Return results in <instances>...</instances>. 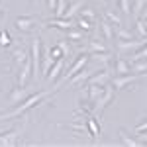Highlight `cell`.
<instances>
[{
	"mask_svg": "<svg viewBox=\"0 0 147 147\" xmlns=\"http://www.w3.org/2000/svg\"><path fill=\"white\" fill-rule=\"evenodd\" d=\"M47 96H49V92H47V90L28 96V98H26L24 102H20V104H18L14 110H10V112H6V114H0V122H2V120H12V118H20L22 114H26L28 110H32L35 104H41V102L45 100Z\"/></svg>",
	"mask_w": 147,
	"mask_h": 147,
	"instance_id": "cell-1",
	"label": "cell"
},
{
	"mask_svg": "<svg viewBox=\"0 0 147 147\" xmlns=\"http://www.w3.org/2000/svg\"><path fill=\"white\" fill-rule=\"evenodd\" d=\"M114 90H116V88H114L112 84H106V86H104V92H102V96L92 104V114H94L96 118H98V116L104 112V108L114 100Z\"/></svg>",
	"mask_w": 147,
	"mask_h": 147,
	"instance_id": "cell-2",
	"label": "cell"
},
{
	"mask_svg": "<svg viewBox=\"0 0 147 147\" xmlns=\"http://www.w3.org/2000/svg\"><path fill=\"white\" fill-rule=\"evenodd\" d=\"M147 43V37H134V39H118L116 41V47H118V51L120 53H136L137 49H141V47Z\"/></svg>",
	"mask_w": 147,
	"mask_h": 147,
	"instance_id": "cell-3",
	"label": "cell"
},
{
	"mask_svg": "<svg viewBox=\"0 0 147 147\" xmlns=\"http://www.w3.org/2000/svg\"><path fill=\"white\" fill-rule=\"evenodd\" d=\"M32 67H34L32 77L37 80L41 75V41H39V37H35L32 41Z\"/></svg>",
	"mask_w": 147,
	"mask_h": 147,
	"instance_id": "cell-4",
	"label": "cell"
},
{
	"mask_svg": "<svg viewBox=\"0 0 147 147\" xmlns=\"http://www.w3.org/2000/svg\"><path fill=\"white\" fill-rule=\"evenodd\" d=\"M143 77V73H127V75H116L112 80H110V84H112L116 90H122V88H125V86H129L131 82H136V80H139Z\"/></svg>",
	"mask_w": 147,
	"mask_h": 147,
	"instance_id": "cell-5",
	"label": "cell"
},
{
	"mask_svg": "<svg viewBox=\"0 0 147 147\" xmlns=\"http://www.w3.org/2000/svg\"><path fill=\"white\" fill-rule=\"evenodd\" d=\"M88 61H90V55H86V53H84V55H79L77 59H75V63L71 65V69H67V73H65V80H69L73 75H77L80 69H84L86 65H88Z\"/></svg>",
	"mask_w": 147,
	"mask_h": 147,
	"instance_id": "cell-6",
	"label": "cell"
},
{
	"mask_svg": "<svg viewBox=\"0 0 147 147\" xmlns=\"http://www.w3.org/2000/svg\"><path fill=\"white\" fill-rule=\"evenodd\" d=\"M94 73H96V69H86L84 67V69H80L77 75H73L67 82L71 84V86H79V84H82V82H88V79H90Z\"/></svg>",
	"mask_w": 147,
	"mask_h": 147,
	"instance_id": "cell-7",
	"label": "cell"
},
{
	"mask_svg": "<svg viewBox=\"0 0 147 147\" xmlns=\"http://www.w3.org/2000/svg\"><path fill=\"white\" fill-rule=\"evenodd\" d=\"M32 73H34V67H32V55H30V59L22 65V71H20V75H18V86H20V88H26V84H28V80L32 77Z\"/></svg>",
	"mask_w": 147,
	"mask_h": 147,
	"instance_id": "cell-8",
	"label": "cell"
},
{
	"mask_svg": "<svg viewBox=\"0 0 147 147\" xmlns=\"http://www.w3.org/2000/svg\"><path fill=\"white\" fill-rule=\"evenodd\" d=\"M110 80H112V73L108 71V69H104L102 73H94L90 79H88V84H98V86H106V84H110Z\"/></svg>",
	"mask_w": 147,
	"mask_h": 147,
	"instance_id": "cell-9",
	"label": "cell"
},
{
	"mask_svg": "<svg viewBox=\"0 0 147 147\" xmlns=\"http://www.w3.org/2000/svg\"><path fill=\"white\" fill-rule=\"evenodd\" d=\"M47 26H55V28H59V30L69 32V30L77 28V20H71V18H53V20L47 22Z\"/></svg>",
	"mask_w": 147,
	"mask_h": 147,
	"instance_id": "cell-10",
	"label": "cell"
},
{
	"mask_svg": "<svg viewBox=\"0 0 147 147\" xmlns=\"http://www.w3.org/2000/svg\"><path fill=\"white\" fill-rule=\"evenodd\" d=\"M112 69L116 75H127V73H131V65H129V61H125L124 57H116L112 61Z\"/></svg>",
	"mask_w": 147,
	"mask_h": 147,
	"instance_id": "cell-11",
	"label": "cell"
},
{
	"mask_svg": "<svg viewBox=\"0 0 147 147\" xmlns=\"http://www.w3.org/2000/svg\"><path fill=\"white\" fill-rule=\"evenodd\" d=\"M16 28L20 30V32H32L35 26V18L32 16H20V18H16Z\"/></svg>",
	"mask_w": 147,
	"mask_h": 147,
	"instance_id": "cell-12",
	"label": "cell"
},
{
	"mask_svg": "<svg viewBox=\"0 0 147 147\" xmlns=\"http://www.w3.org/2000/svg\"><path fill=\"white\" fill-rule=\"evenodd\" d=\"M22 134V127H16V129H12L8 136H2L0 137V147H14L18 143V136Z\"/></svg>",
	"mask_w": 147,
	"mask_h": 147,
	"instance_id": "cell-13",
	"label": "cell"
},
{
	"mask_svg": "<svg viewBox=\"0 0 147 147\" xmlns=\"http://www.w3.org/2000/svg\"><path fill=\"white\" fill-rule=\"evenodd\" d=\"M63 69H65V57H61V59H57V61H55V65H53L51 71L47 73V80H49V82L57 80V79H59V75L63 73Z\"/></svg>",
	"mask_w": 147,
	"mask_h": 147,
	"instance_id": "cell-14",
	"label": "cell"
},
{
	"mask_svg": "<svg viewBox=\"0 0 147 147\" xmlns=\"http://www.w3.org/2000/svg\"><path fill=\"white\" fill-rule=\"evenodd\" d=\"M84 88H86V98H88L92 104L98 100L102 96V92H104V86H98V84H86Z\"/></svg>",
	"mask_w": 147,
	"mask_h": 147,
	"instance_id": "cell-15",
	"label": "cell"
},
{
	"mask_svg": "<svg viewBox=\"0 0 147 147\" xmlns=\"http://www.w3.org/2000/svg\"><path fill=\"white\" fill-rule=\"evenodd\" d=\"M86 125H88L90 137H92V139H98V137H100V125H98V118H96V116H86Z\"/></svg>",
	"mask_w": 147,
	"mask_h": 147,
	"instance_id": "cell-16",
	"label": "cell"
},
{
	"mask_svg": "<svg viewBox=\"0 0 147 147\" xmlns=\"http://www.w3.org/2000/svg\"><path fill=\"white\" fill-rule=\"evenodd\" d=\"M90 59H92V61H96V63H100L102 67H106L108 63H112V61H114V55H112V53H108V51H100V53H90Z\"/></svg>",
	"mask_w": 147,
	"mask_h": 147,
	"instance_id": "cell-17",
	"label": "cell"
},
{
	"mask_svg": "<svg viewBox=\"0 0 147 147\" xmlns=\"http://www.w3.org/2000/svg\"><path fill=\"white\" fill-rule=\"evenodd\" d=\"M82 8H84V0H73L71 6L67 8V12H65V18H71V20H73Z\"/></svg>",
	"mask_w": 147,
	"mask_h": 147,
	"instance_id": "cell-18",
	"label": "cell"
},
{
	"mask_svg": "<svg viewBox=\"0 0 147 147\" xmlns=\"http://www.w3.org/2000/svg\"><path fill=\"white\" fill-rule=\"evenodd\" d=\"M120 139L125 147H141V143L137 141V137H131L125 129H120Z\"/></svg>",
	"mask_w": 147,
	"mask_h": 147,
	"instance_id": "cell-19",
	"label": "cell"
},
{
	"mask_svg": "<svg viewBox=\"0 0 147 147\" xmlns=\"http://www.w3.org/2000/svg\"><path fill=\"white\" fill-rule=\"evenodd\" d=\"M12 57H14V63H16L18 67H20V65H24V63L30 59L28 51H26L24 47H16V49H14V55H12Z\"/></svg>",
	"mask_w": 147,
	"mask_h": 147,
	"instance_id": "cell-20",
	"label": "cell"
},
{
	"mask_svg": "<svg viewBox=\"0 0 147 147\" xmlns=\"http://www.w3.org/2000/svg\"><path fill=\"white\" fill-rule=\"evenodd\" d=\"M147 6V0H134V6H131V14L136 16V18H139L141 14H143V10H145Z\"/></svg>",
	"mask_w": 147,
	"mask_h": 147,
	"instance_id": "cell-21",
	"label": "cell"
},
{
	"mask_svg": "<svg viewBox=\"0 0 147 147\" xmlns=\"http://www.w3.org/2000/svg\"><path fill=\"white\" fill-rule=\"evenodd\" d=\"M100 28H102V34L106 37V41H114V26L108 22H100Z\"/></svg>",
	"mask_w": 147,
	"mask_h": 147,
	"instance_id": "cell-22",
	"label": "cell"
},
{
	"mask_svg": "<svg viewBox=\"0 0 147 147\" xmlns=\"http://www.w3.org/2000/svg\"><path fill=\"white\" fill-rule=\"evenodd\" d=\"M55 61H57V59H55L53 55H51L49 51H47V55L43 57V65H41V73H45V75H47V73L51 71V67L55 65Z\"/></svg>",
	"mask_w": 147,
	"mask_h": 147,
	"instance_id": "cell-23",
	"label": "cell"
},
{
	"mask_svg": "<svg viewBox=\"0 0 147 147\" xmlns=\"http://www.w3.org/2000/svg\"><path fill=\"white\" fill-rule=\"evenodd\" d=\"M24 96H26V88H20V86L14 88V92L10 94V104H12V106H14V104H20Z\"/></svg>",
	"mask_w": 147,
	"mask_h": 147,
	"instance_id": "cell-24",
	"label": "cell"
},
{
	"mask_svg": "<svg viewBox=\"0 0 147 147\" xmlns=\"http://www.w3.org/2000/svg\"><path fill=\"white\" fill-rule=\"evenodd\" d=\"M136 34L139 35V37H147V20L137 18V22H136Z\"/></svg>",
	"mask_w": 147,
	"mask_h": 147,
	"instance_id": "cell-25",
	"label": "cell"
},
{
	"mask_svg": "<svg viewBox=\"0 0 147 147\" xmlns=\"http://www.w3.org/2000/svg\"><path fill=\"white\" fill-rule=\"evenodd\" d=\"M129 57H131V59H129V65L136 63V61H141V59H147V43L141 47V49H137L136 53H131Z\"/></svg>",
	"mask_w": 147,
	"mask_h": 147,
	"instance_id": "cell-26",
	"label": "cell"
},
{
	"mask_svg": "<svg viewBox=\"0 0 147 147\" xmlns=\"http://www.w3.org/2000/svg\"><path fill=\"white\" fill-rule=\"evenodd\" d=\"M88 51H90V53H100V51H106V45H104L102 41H98V39H90Z\"/></svg>",
	"mask_w": 147,
	"mask_h": 147,
	"instance_id": "cell-27",
	"label": "cell"
},
{
	"mask_svg": "<svg viewBox=\"0 0 147 147\" xmlns=\"http://www.w3.org/2000/svg\"><path fill=\"white\" fill-rule=\"evenodd\" d=\"M84 34H86V32H77V30L73 28V30L67 32V39L69 41H82V39H84Z\"/></svg>",
	"mask_w": 147,
	"mask_h": 147,
	"instance_id": "cell-28",
	"label": "cell"
},
{
	"mask_svg": "<svg viewBox=\"0 0 147 147\" xmlns=\"http://www.w3.org/2000/svg\"><path fill=\"white\" fill-rule=\"evenodd\" d=\"M92 24L90 20H86V18H82V16H79V20H77V28H80L82 32H90L92 30Z\"/></svg>",
	"mask_w": 147,
	"mask_h": 147,
	"instance_id": "cell-29",
	"label": "cell"
},
{
	"mask_svg": "<svg viewBox=\"0 0 147 147\" xmlns=\"http://www.w3.org/2000/svg\"><path fill=\"white\" fill-rule=\"evenodd\" d=\"M145 71H147V59L131 63V73H145Z\"/></svg>",
	"mask_w": 147,
	"mask_h": 147,
	"instance_id": "cell-30",
	"label": "cell"
},
{
	"mask_svg": "<svg viewBox=\"0 0 147 147\" xmlns=\"http://www.w3.org/2000/svg\"><path fill=\"white\" fill-rule=\"evenodd\" d=\"M106 18H108L112 24H116V28H122V26H124V20H122L118 14H114L112 10H106Z\"/></svg>",
	"mask_w": 147,
	"mask_h": 147,
	"instance_id": "cell-31",
	"label": "cell"
},
{
	"mask_svg": "<svg viewBox=\"0 0 147 147\" xmlns=\"http://www.w3.org/2000/svg\"><path fill=\"white\" fill-rule=\"evenodd\" d=\"M116 35H118V39H134V34L127 32L124 26L122 28H116Z\"/></svg>",
	"mask_w": 147,
	"mask_h": 147,
	"instance_id": "cell-32",
	"label": "cell"
},
{
	"mask_svg": "<svg viewBox=\"0 0 147 147\" xmlns=\"http://www.w3.org/2000/svg\"><path fill=\"white\" fill-rule=\"evenodd\" d=\"M131 2L134 0H120V10L124 12V16H131Z\"/></svg>",
	"mask_w": 147,
	"mask_h": 147,
	"instance_id": "cell-33",
	"label": "cell"
},
{
	"mask_svg": "<svg viewBox=\"0 0 147 147\" xmlns=\"http://www.w3.org/2000/svg\"><path fill=\"white\" fill-rule=\"evenodd\" d=\"M10 43H12V39H10V35H8V32L2 30L0 32V47H10Z\"/></svg>",
	"mask_w": 147,
	"mask_h": 147,
	"instance_id": "cell-34",
	"label": "cell"
},
{
	"mask_svg": "<svg viewBox=\"0 0 147 147\" xmlns=\"http://www.w3.org/2000/svg\"><path fill=\"white\" fill-rule=\"evenodd\" d=\"M80 16L86 18V20H90V22L96 20V16H94V10H92V8H82V10H80Z\"/></svg>",
	"mask_w": 147,
	"mask_h": 147,
	"instance_id": "cell-35",
	"label": "cell"
},
{
	"mask_svg": "<svg viewBox=\"0 0 147 147\" xmlns=\"http://www.w3.org/2000/svg\"><path fill=\"white\" fill-rule=\"evenodd\" d=\"M57 45H59V49H61V51H63V57H69V53H71V49H69L67 41H59Z\"/></svg>",
	"mask_w": 147,
	"mask_h": 147,
	"instance_id": "cell-36",
	"label": "cell"
},
{
	"mask_svg": "<svg viewBox=\"0 0 147 147\" xmlns=\"http://www.w3.org/2000/svg\"><path fill=\"white\" fill-rule=\"evenodd\" d=\"M49 53H51V55L55 57V59H61V57H63V51H61V49H59V45L51 47V49H49Z\"/></svg>",
	"mask_w": 147,
	"mask_h": 147,
	"instance_id": "cell-37",
	"label": "cell"
},
{
	"mask_svg": "<svg viewBox=\"0 0 147 147\" xmlns=\"http://www.w3.org/2000/svg\"><path fill=\"white\" fill-rule=\"evenodd\" d=\"M136 137L141 145H147V131H139V134H136Z\"/></svg>",
	"mask_w": 147,
	"mask_h": 147,
	"instance_id": "cell-38",
	"label": "cell"
},
{
	"mask_svg": "<svg viewBox=\"0 0 147 147\" xmlns=\"http://www.w3.org/2000/svg\"><path fill=\"white\" fill-rule=\"evenodd\" d=\"M134 131H136V134H139V131H147V122H141V124H137L136 127H134Z\"/></svg>",
	"mask_w": 147,
	"mask_h": 147,
	"instance_id": "cell-39",
	"label": "cell"
},
{
	"mask_svg": "<svg viewBox=\"0 0 147 147\" xmlns=\"http://www.w3.org/2000/svg\"><path fill=\"white\" fill-rule=\"evenodd\" d=\"M57 2H59V0H47V8L53 12V10L57 8Z\"/></svg>",
	"mask_w": 147,
	"mask_h": 147,
	"instance_id": "cell-40",
	"label": "cell"
},
{
	"mask_svg": "<svg viewBox=\"0 0 147 147\" xmlns=\"http://www.w3.org/2000/svg\"><path fill=\"white\" fill-rule=\"evenodd\" d=\"M96 2H104V0H96Z\"/></svg>",
	"mask_w": 147,
	"mask_h": 147,
	"instance_id": "cell-41",
	"label": "cell"
},
{
	"mask_svg": "<svg viewBox=\"0 0 147 147\" xmlns=\"http://www.w3.org/2000/svg\"><path fill=\"white\" fill-rule=\"evenodd\" d=\"M143 12H147V6H145V10H143Z\"/></svg>",
	"mask_w": 147,
	"mask_h": 147,
	"instance_id": "cell-42",
	"label": "cell"
},
{
	"mask_svg": "<svg viewBox=\"0 0 147 147\" xmlns=\"http://www.w3.org/2000/svg\"><path fill=\"white\" fill-rule=\"evenodd\" d=\"M71 2H73V0H71Z\"/></svg>",
	"mask_w": 147,
	"mask_h": 147,
	"instance_id": "cell-43",
	"label": "cell"
}]
</instances>
